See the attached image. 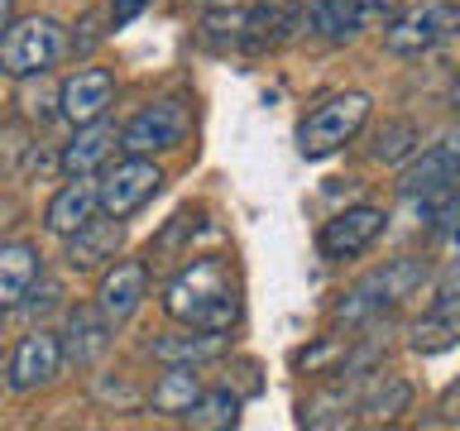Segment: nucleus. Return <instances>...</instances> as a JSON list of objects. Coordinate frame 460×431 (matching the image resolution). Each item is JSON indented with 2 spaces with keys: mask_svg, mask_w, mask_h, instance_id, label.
Listing matches in <instances>:
<instances>
[{
  "mask_svg": "<svg viewBox=\"0 0 460 431\" xmlns=\"http://www.w3.org/2000/svg\"><path fill=\"white\" fill-rule=\"evenodd\" d=\"M456 240H460V225H456Z\"/></svg>",
  "mask_w": 460,
  "mask_h": 431,
  "instance_id": "obj_31",
  "label": "nucleus"
},
{
  "mask_svg": "<svg viewBox=\"0 0 460 431\" xmlns=\"http://www.w3.org/2000/svg\"><path fill=\"white\" fill-rule=\"evenodd\" d=\"M10 24H14V0H0V39H5Z\"/></svg>",
  "mask_w": 460,
  "mask_h": 431,
  "instance_id": "obj_29",
  "label": "nucleus"
},
{
  "mask_svg": "<svg viewBox=\"0 0 460 431\" xmlns=\"http://www.w3.org/2000/svg\"><path fill=\"white\" fill-rule=\"evenodd\" d=\"M115 101V77L106 67H82L72 72V77L63 82V92H58V106H63V115L72 125H92L101 120V115L111 110Z\"/></svg>",
  "mask_w": 460,
  "mask_h": 431,
  "instance_id": "obj_11",
  "label": "nucleus"
},
{
  "mask_svg": "<svg viewBox=\"0 0 460 431\" xmlns=\"http://www.w3.org/2000/svg\"><path fill=\"white\" fill-rule=\"evenodd\" d=\"M144 5H149V0H111V20H115V24H125V20H135Z\"/></svg>",
  "mask_w": 460,
  "mask_h": 431,
  "instance_id": "obj_28",
  "label": "nucleus"
},
{
  "mask_svg": "<svg viewBox=\"0 0 460 431\" xmlns=\"http://www.w3.org/2000/svg\"><path fill=\"white\" fill-rule=\"evenodd\" d=\"M288 24H297V14H288V10H254V14H244L240 43L250 53H264V48H273V43L288 39Z\"/></svg>",
  "mask_w": 460,
  "mask_h": 431,
  "instance_id": "obj_22",
  "label": "nucleus"
},
{
  "mask_svg": "<svg viewBox=\"0 0 460 431\" xmlns=\"http://www.w3.org/2000/svg\"><path fill=\"white\" fill-rule=\"evenodd\" d=\"M149 297V264H135V259H125V264H115L106 278L96 287V307L106 316L111 326H125L129 316L139 312V302Z\"/></svg>",
  "mask_w": 460,
  "mask_h": 431,
  "instance_id": "obj_9",
  "label": "nucleus"
},
{
  "mask_svg": "<svg viewBox=\"0 0 460 431\" xmlns=\"http://www.w3.org/2000/svg\"><path fill=\"white\" fill-rule=\"evenodd\" d=\"M111 321L101 316V307H72L67 312V340H63V355L72 359V365H96L101 355H106L111 345Z\"/></svg>",
  "mask_w": 460,
  "mask_h": 431,
  "instance_id": "obj_15",
  "label": "nucleus"
},
{
  "mask_svg": "<svg viewBox=\"0 0 460 431\" xmlns=\"http://www.w3.org/2000/svg\"><path fill=\"white\" fill-rule=\"evenodd\" d=\"M384 221H388V216L379 207H350V211H341L336 221L322 225V254L326 259H350L359 250H369V244L384 235Z\"/></svg>",
  "mask_w": 460,
  "mask_h": 431,
  "instance_id": "obj_12",
  "label": "nucleus"
},
{
  "mask_svg": "<svg viewBox=\"0 0 460 431\" xmlns=\"http://www.w3.org/2000/svg\"><path fill=\"white\" fill-rule=\"evenodd\" d=\"M460 178V135H446L441 144H431L427 154H417L398 178L402 197H437Z\"/></svg>",
  "mask_w": 460,
  "mask_h": 431,
  "instance_id": "obj_8",
  "label": "nucleus"
},
{
  "mask_svg": "<svg viewBox=\"0 0 460 431\" xmlns=\"http://www.w3.org/2000/svg\"><path fill=\"white\" fill-rule=\"evenodd\" d=\"M408 383H402V379H388V393H384V388H379V393H374L369 398V412H379V417H398L402 408H408Z\"/></svg>",
  "mask_w": 460,
  "mask_h": 431,
  "instance_id": "obj_26",
  "label": "nucleus"
},
{
  "mask_svg": "<svg viewBox=\"0 0 460 431\" xmlns=\"http://www.w3.org/2000/svg\"><path fill=\"white\" fill-rule=\"evenodd\" d=\"M422 273H427L422 259H394V264H384L379 273H369L365 283H355L350 293L341 297L336 321L355 326V321H369V316L398 307L402 297H412V287L422 283Z\"/></svg>",
  "mask_w": 460,
  "mask_h": 431,
  "instance_id": "obj_3",
  "label": "nucleus"
},
{
  "mask_svg": "<svg viewBox=\"0 0 460 431\" xmlns=\"http://www.w3.org/2000/svg\"><path fill=\"white\" fill-rule=\"evenodd\" d=\"M158 187H164V172H158L144 154H129L125 163L106 168V178L96 182V197H101V211L115 216V221H125V216H135L144 201H154Z\"/></svg>",
  "mask_w": 460,
  "mask_h": 431,
  "instance_id": "obj_6",
  "label": "nucleus"
},
{
  "mask_svg": "<svg viewBox=\"0 0 460 431\" xmlns=\"http://www.w3.org/2000/svg\"><path fill=\"white\" fill-rule=\"evenodd\" d=\"M431 312L460 326V264H451V273L441 278V293H437V307H431Z\"/></svg>",
  "mask_w": 460,
  "mask_h": 431,
  "instance_id": "obj_25",
  "label": "nucleus"
},
{
  "mask_svg": "<svg viewBox=\"0 0 460 431\" xmlns=\"http://www.w3.org/2000/svg\"><path fill=\"white\" fill-rule=\"evenodd\" d=\"M451 106H460V82L451 86Z\"/></svg>",
  "mask_w": 460,
  "mask_h": 431,
  "instance_id": "obj_30",
  "label": "nucleus"
},
{
  "mask_svg": "<svg viewBox=\"0 0 460 431\" xmlns=\"http://www.w3.org/2000/svg\"><path fill=\"white\" fill-rule=\"evenodd\" d=\"M63 369V340L53 330H34L14 345V359H10V388L14 393H29V388H43L53 383V374Z\"/></svg>",
  "mask_w": 460,
  "mask_h": 431,
  "instance_id": "obj_10",
  "label": "nucleus"
},
{
  "mask_svg": "<svg viewBox=\"0 0 460 431\" xmlns=\"http://www.w3.org/2000/svg\"><path fill=\"white\" fill-rule=\"evenodd\" d=\"M164 307L172 321L201 330H230L240 321V287L221 259H192L178 278L168 283Z\"/></svg>",
  "mask_w": 460,
  "mask_h": 431,
  "instance_id": "obj_1",
  "label": "nucleus"
},
{
  "mask_svg": "<svg viewBox=\"0 0 460 431\" xmlns=\"http://www.w3.org/2000/svg\"><path fill=\"white\" fill-rule=\"evenodd\" d=\"M201 383H197V369L192 365H168V374L154 383V398L149 408L164 412V417H187V408L197 402Z\"/></svg>",
  "mask_w": 460,
  "mask_h": 431,
  "instance_id": "obj_20",
  "label": "nucleus"
},
{
  "mask_svg": "<svg viewBox=\"0 0 460 431\" xmlns=\"http://www.w3.org/2000/svg\"><path fill=\"white\" fill-rule=\"evenodd\" d=\"M456 340H460V326L446 321V316H437V312H431L427 321H417V330H412V350H422V355L451 350Z\"/></svg>",
  "mask_w": 460,
  "mask_h": 431,
  "instance_id": "obj_24",
  "label": "nucleus"
},
{
  "mask_svg": "<svg viewBox=\"0 0 460 431\" xmlns=\"http://www.w3.org/2000/svg\"><path fill=\"white\" fill-rule=\"evenodd\" d=\"M192 115H187L182 101H154L144 106L135 120L120 129V149L125 154H164V149H178Z\"/></svg>",
  "mask_w": 460,
  "mask_h": 431,
  "instance_id": "obj_7",
  "label": "nucleus"
},
{
  "mask_svg": "<svg viewBox=\"0 0 460 431\" xmlns=\"http://www.w3.org/2000/svg\"><path fill=\"white\" fill-rule=\"evenodd\" d=\"M412 149H417V129L408 120H394L374 135V158H379V163H402Z\"/></svg>",
  "mask_w": 460,
  "mask_h": 431,
  "instance_id": "obj_23",
  "label": "nucleus"
},
{
  "mask_svg": "<svg viewBox=\"0 0 460 431\" xmlns=\"http://www.w3.org/2000/svg\"><path fill=\"white\" fill-rule=\"evenodd\" d=\"M331 355H345V345H341V340H322L312 355H302V369H312V374H316V369H322Z\"/></svg>",
  "mask_w": 460,
  "mask_h": 431,
  "instance_id": "obj_27",
  "label": "nucleus"
},
{
  "mask_svg": "<svg viewBox=\"0 0 460 431\" xmlns=\"http://www.w3.org/2000/svg\"><path fill=\"white\" fill-rule=\"evenodd\" d=\"M460 29V5L451 0H431L422 10H408L388 24L384 34V48L398 53V57H417V53H431L437 43H446Z\"/></svg>",
  "mask_w": 460,
  "mask_h": 431,
  "instance_id": "obj_5",
  "label": "nucleus"
},
{
  "mask_svg": "<svg viewBox=\"0 0 460 431\" xmlns=\"http://www.w3.org/2000/svg\"><path fill=\"white\" fill-rule=\"evenodd\" d=\"M369 120V96L365 92H341L322 101L307 120L297 125V154L302 158H326L336 154L341 144H350L359 135V125Z\"/></svg>",
  "mask_w": 460,
  "mask_h": 431,
  "instance_id": "obj_2",
  "label": "nucleus"
},
{
  "mask_svg": "<svg viewBox=\"0 0 460 431\" xmlns=\"http://www.w3.org/2000/svg\"><path fill=\"white\" fill-rule=\"evenodd\" d=\"M187 422L201 427V431H226L240 422V398L230 393V388H207V393H197V402L187 408Z\"/></svg>",
  "mask_w": 460,
  "mask_h": 431,
  "instance_id": "obj_21",
  "label": "nucleus"
},
{
  "mask_svg": "<svg viewBox=\"0 0 460 431\" xmlns=\"http://www.w3.org/2000/svg\"><path fill=\"white\" fill-rule=\"evenodd\" d=\"M58 57H63V24L49 14H29L10 24L0 39V72L5 77H43Z\"/></svg>",
  "mask_w": 460,
  "mask_h": 431,
  "instance_id": "obj_4",
  "label": "nucleus"
},
{
  "mask_svg": "<svg viewBox=\"0 0 460 431\" xmlns=\"http://www.w3.org/2000/svg\"><path fill=\"white\" fill-rule=\"evenodd\" d=\"M43 278V254L29 240H10L0 244V312L20 307L34 293V283Z\"/></svg>",
  "mask_w": 460,
  "mask_h": 431,
  "instance_id": "obj_13",
  "label": "nucleus"
},
{
  "mask_svg": "<svg viewBox=\"0 0 460 431\" xmlns=\"http://www.w3.org/2000/svg\"><path fill=\"white\" fill-rule=\"evenodd\" d=\"M154 355L164 359V365H207V359H221L226 355V336L221 330H201V326H192V330H182V336H164L154 345Z\"/></svg>",
  "mask_w": 460,
  "mask_h": 431,
  "instance_id": "obj_18",
  "label": "nucleus"
},
{
  "mask_svg": "<svg viewBox=\"0 0 460 431\" xmlns=\"http://www.w3.org/2000/svg\"><path fill=\"white\" fill-rule=\"evenodd\" d=\"M111 149H115V125H106V120H92V125H77V135H72V144L63 149V172L67 178H86L92 168H101L111 158Z\"/></svg>",
  "mask_w": 460,
  "mask_h": 431,
  "instance_id": "obj_17",
  "label": "nucleus"
},
{
  "mask_svg": "<svg viewBox=\"0 0 460 431\" xmlns=\"http://www.w3.org/2000/svg\"><path fill=\"white\" fill-rule=\"evenodd\" d=\"M96 207H101V197H96V182H86V178H72V182H63L53 192V201L43 207V225L53 230V235H77V230L96 216Z\"/></svg>",
  "mask_w": 460,
  "mask_h": 431,
  "instance_id": "obj_14",
  "label": "nucleus"
},
{
  "mask_svg": "<svg viewBox=\"0 0 460 431\" xmlns=\"http://www.w3.org/2000/svg\"><path fill=\"white\" fill-rule=\"evenodd\" d=\"M120 221L115 216H106V221H86L77 235H67V268H77V273H86V268H96V264H106V259H115V250H120Z\"/></svg>",
  "mask_w": 460,
  "mask_h": 431,
  "instance_id": "obj_16",
  "label": "nucleus"
},
{
  "mask_svg": "<svg viewBox=\"0 0 460 431\" xmlns=\"http://www.w3.org/2000/svg\"><path fill=\"white\" fill-rule=\"evenodd\" d=\"M365 14H369L365 0H316L302 20H307L312 34H322V39H345V34H355V29H365Z\"/></svg>",
  "mask_w": 460,
  "mask_h": 431,
  "instance_id": "obj_19",
  "label": "nucleus"
}]
</instances>
